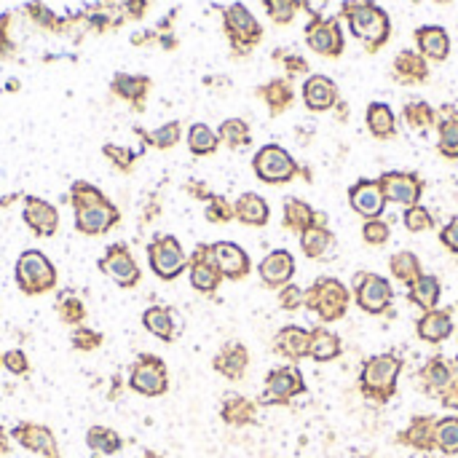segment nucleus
Masks as SVG:
<instances>
[{"label": "nucleus", "instance_id": "17", "mask_svg": "<svg viewBox=\"0 0 458 458\" xmlns=\"http://www.w3.org/2000/svg\"><path fill=\"white\" fill-rule=\"evenodd\" d=\"M131 389L140 394H161L166 389V370L158 359H142L131 372Z\"/></svg>", "mask_w": 458, "mask_h": 458}, {"label": "nucleus", "instance_id": "43", "mask_svg": "<svg viewBox=\"0 0 458 458\" xmlns=\"http://www.w3.org/2000/svg\"><path fill=\"white\" fill-rule=\"evenodd\" d=\"M268 8V16L276 22V25H290L295 19V13L300 8L298 0H263Z\"/></svg>", "mask_w": 458, "mask_h": 458}, {"label": "nucleus", "instance_id": "20", "mask_svg": "<svg viewBox=\"0 0 458 458\" xmlns=\"http://www.w3.org/2000/svg\"><path fill=\"white\" fill-rule=\"evenodd\" d=\"M102 268H105L118 284H137V279H140V268L134 266L129 249L127 247H121V244L110 247V254H107V260L102 263Z\"/></svg>", "mask_w": 458, "mask_h": 458}, {"label": "nucleus", "instance_id": "28", "mask_svg": "<svg viewBox=\"0 0 458 458\" xmlns=\"http://www.w3.org/2000/svg\"><path fill=\"white\" fill-rule=\"evenodd\" d=\"M394 76L402 83H421V81H426V76H429V67H426L421 54H416V51H402L394 59Z\"/></svg>", "mask_w": 458, "mask_h": 458}, {"label": "nucleus", "instance_id": "33", "mask_svg": "<svg viewBox=\"0 0 458 458\" xmlns=\"http://www.w3.org/2000/svg\"><path fill=\"white\" fill-rule=\"evenodd\" d=\"M330 244H332V233L324 225H311L308 230L300 233V249L311 260H322L324 252L330 249Z\"/></svg>", "mask_w": 458, "mask_h": 458}, {"label": "nucleus", "instance_id": "3", "mask_svg": "<svg viewBox=\"0 0 458 458\" xmlns=\"http://www.w3.org/2000/svg\"><path fill=\"white\" fill-rule=\"evenodd\" d=\"M305 305L311 311H317L322 322H335V319L344 317L346 308H348V290L338 279L322 276L308 287Z\"/></svg>", "mask_w": 458, "mask_h": 458}, {"label": "nucleus", "instance_id": "36", "mask_svg": "<svg viewBox=\"0 0 458 458\" xmlns=\"http://www.w3.org/2000/svg\"><path fill=\"white\" fill-rule=\"evenodd\" d=\"M145 327L153 332V335H158L161 341H172L175 338V319H172V311H166L161 305H153L145 311Z\"/></svg>", "mask_w": 458, "mask_h": 458}, {"label": "nucleus", "instance_id": "19", "mask_svg": "<svg viewBox=\"0 0 458 458\" xmlns=\"http://www.w3.org/2000/svg\"><path fill=\"white\" fill-rule=\"evenodd\" d=\"M276 351L287 359H303L311 351V332L298 327V324H290V327H281L276 332Z\"/></svg>", "mask_w": 458, "mask_h": 458}, {"label": "nucleus", "instance_id": "6", "mask_svg": "<svg viewBox=\"0 0 458 458\" xmlns=\"http://www.w3.org/2000/svg\"><path fill=\"white\" fill-rule=\"evenodd\" d=\"M356 303L368 314H383L392 305V284L378 274H359L354 281Z\"/></svg>", "mask_w": 458, "mask_h": 458}, {"label": "nucleus", "instance_id": "26", "mask_svg": "<svg viewBox=\"0 0 458 458\" xmlns=\"http://www.w3.org/2000/svg\"><path fill=\"white\" fill-rule=\"evenodd\" d=\"M368 129L372 137L378 140H389L397 134V115L389 105L383 102H372L368 107Z\"/></svg>", "mask_w": 458, "mask_h": 458}, {"label": "nucleus", "instance_id": "55", "mask_svg": "<svg viewBox=\"0 0 458 458\" xmlns=\"http://www.w3.org/2000/svg\"><path fill=\"white\" fill-rule=\"evenodd\" d=\"M434 3H450V0H434Z\"/></svg>", "mask_w": 458, "mask_h": 458}, {"label": "nucleus", "instance_id": "38", "mask_svg": "<svg viewBox=\"0 0 458 458\" xmlns=\"http://www.w3.org/2000/svg\"><path fill=\"white\" fill-rule=\"evenodd\" d=\"M260 94H263V100L268 102L271 113H281V110L290 107V102H293V86H290L287 81H281V78L271 81Z\"/></svg>", "mask_w": 458, "mask_h": 458}, {"label": "nucleus", "instance_id": "10", "mask_svg": "<svg viewBox=\"0 0 458 458\" xmlns=\"http://www.w3.org/2000/svg\"><path fill=\"white\" fill-rule=\"evenodd\" d=\"M378 185H381L386 201L399 204V206H416L421 191H423V182L410 172H386L378 180Z\"/></svg>", "mask_w": 458, "mask_h": 458}, {"label": "nucleus", "instance_id": "40", "mask_svg": "<svg viewBox=\"0 0 458 458\" xmlns=\"http://www.w3.org/2000/svg\"><path fill=\"white\" fill-rule=\"evenodd\" d=\"M217 142H220V137H217L206 124H196V127H191V131H188V145H191V151L196 153V155H209V153H215Z\"/></svg>", "mask_w": 458, "mask_h": 458}, {"label": "nucleus", "instance_id": "52", "mask_svg": "<svg viewBox=\"0 0 458 458\" xmlns=\"http://www.w3.org/2000/svg\"><path fill=\"white\" fill-rule=\"evenodd\" d=\"M3 362H6V368L11 370V372H25L27 370V359L22 351H11V354H6Z\"/></svg>", "mask_w": 458, "mask_h": 458}, {"label": "nucleus", "instance_id": "47", "mask_svg": "<svg viewBox=\"0 0 458 458\" xmlns=\"http://www.w3.org/2000/svg\"><path fill=\"white\" fill-rule=\"evenodd\" d=\"M89 445L94 450H105V453H115L121 447V440L113 432H105V429H91L89 432Z\"/></svg>", "mask_w": 458, "mask_h": 458}, {"label": "nucleus", "instance_id": "12", "mask_svg": "<svg viewBox=\"0 0 458 458\" xmlns=\"http://www.w3.org/2000/svg\"><path fill=\"white\" fill-rule=\"evenodd\" d=\"M209 254H212V263L217 266L220 276H225V279H242L249 274V257L239 244L217 242L209 247Z\"/></svg>", "mask_w": 458, "mask_h": 458}, {"label": "nucleus", "instance_id": "11", "mask_svg": "<svg viewBox=\"0 0 458 458\" xmlns=\"http://www.w3.org/2000/svg\"><path fill=\"white\" fill-rule=\"evenodd\" d=\"M305 43L322 57H338L344 51V33L338 19H314L305 27Z\"/></svg>", "mask_w": 458, "mask_h": 458}, {"label": "nucleus", "instance_id": "16", "mask_svg": "<svg viewBox=\"0 0 458 458\" xmlns=\"http://www.w3.org/2000/svg\"><path fill=\"white\" fill-rule=\"evenodd\" d=\"M303 102L308 110H330L338 102V86L335 81H330L327 76H308V81L303 83Z\"/></svg>", "mask_w": 458, "mask_h": 458}, {"label": "nucleus", "instance_id": "1", "mask_svg": "<svg viewBox=\"0 0 458 458\" xmlns=\"http://www.w3.org/2000/svg\"><path fill=\"white\" fill-rule=\"evenodd\" d=\"M346 22L351 27L354 38H359L368 49H381L389 38V16L370 0H356L344 6Z\"/></svg>", "mask_w": 458, "mask_h": 458}, {"label": "nucleus", "instance_id": "15", "mask_svg": "<svg viewBox=\"0 0 458 458\" xmlns=\"http://www.w3.org/2000/svg\"><path fill=\"white\" fill-rule=\"evenodd\" d=\"M260 279L268 287H284L290 284L295 274V257L287 249H274L271 254H266V260L260 263Z\"/></svg>", "mask_w": 458, "mask_h": 458}, {"label": "nucleus", "instance_id": "51", "mask_svg": "<svg viewBox=\"0 0 458 458\" xmlns=\"http://www.w3.org/2000/svg\"><path fill=\"white\" fill-rule=\"evenodd\" d=\"M298 3H300V8L311 13L314 19H322V13H324V8H327L330 0H298Z\"/></svg>", "mask_w": 458, "mask_h": 458}, {"label": "nucleus", "instance_id": "2", "mask_svg": "<svg viewBox=\"0 0 458 458\" xmlns=\"http://www.w3.org/2000/svg\"><path fill=\"white\" fill-rule=\"evenodd\" d=\"M399 370H402V359L394 354H378L368 359L365 368H362V375H359L362 392L372 399H378V402H386L394 394Z\"/></svg>", "mask_w": 458, "mask_h": 458}, {"label": "nucleus", "instance_id": "27", "mask_svg": "<svg viewBox=\"0 0 458 458\" xmlns=\"http://www.w3.org/2000/svg\"><path fill=\"white\" fill-rule=\"evenodd\" d=\"M247 362H249V354H247V348L239 344H228L215 359V368L225 375V378H242L244 370H247Z\"/></svg>", "mask_w": 458, "mask_h": 458}, {"label": "nucleus", "instance_id": "14", "mask_svg": "<svg viewBox=\"0 0 458 458\" xmlns=\"http://www.w3.org/2000/svg\"><path fill=\"white\" fill-rule=\"evenodd\" d=\"M225 27H228L233 43H236V46H244V49H247V46H254V43L260 40V35H263L257 19H254L244 6H239V3L230 6L228 11H225Z\"/></svg>", "mask_w": 458, "mask_h": 458}, {"label": "nucleus", "instance_id": "34", "mask_svg": "<svg viewBox=\"0 0 458 458\" xmlns=\"http://www.w3.org/2000/svg\"><path fill=\"white\" fill-rule=\"evenodd\" d=\"M410 300L421 305L423 311H434L440 300V281L437 276H421L416 284H410Z\"/></svg>", "mask_w": 458, "mask_h": 458}, {"label": "nucleus", "instance_id": "49", "mask_svg": "<svg viewBox=\"0 0 458 458\" xmlns=\"http://www.w3.org/2000/svg\"><path fill=\"white\" fill-rule=\"evenodd\" d=\"M180 137V127L177 124H169V127H164L161 131H155L153 134V142L158 145V148H169V145H175Z\"/></svg>", "mask_w": 458, "mask_h": 458}, {"label": "nucleus", "instance_id": "41", "mask_svg": "<svg viewBox=\"0 0 458 458\" xmlns=\"http://www.w3.org/2000/svg\"><path fill=\"white\" fill-rule=\"evenodd\" d=\"M223 418L228 423H252L254 421V405L244 397H228V402L223 405Z\"/></svg>", "mask_w": 458, "mask_h": 458}, {"label": "nucleus", "instance_id": "7", "mask_svg": "<svg viewBox=\"0 0 458 458\" xmlns=\"http://www.w3.org/2000/svg\"><path fill=\"white\" fill-rule=\"evenodd\" d=\"M16 281L25 293H43L54 284V268L40 252H25L16 266Z\"/></svg>", "mask_w": 458, "mask_h": 458}, {"label": "nucleus", "instance_id": "50", "mask_svg": "<svg viewBox=\"0 0 458 458\" xmlns=\"http://www.w3.org/2000/svg\"><path fill=\"white\" fill-rule=\"evenodd\" d=\"M440 239H442V244H445L447 249H453V252H458V220H450L445 228H442V233H440Z\"/></svg>", "mask_w": 458, "mask_h": 458}, {"label": "nucleus", "instance_id": "23", "mask_svg": "<svg viewBox=\"0 0 458 458\" xmlns=\"http://www.w3.org/2000/svg\"><path fill=\"white\" fill-rule=\"evenodd\" d=\"M284 225L290 230H295V233H303L311 225H324V217L319 215V212H314L300 199H287L284 201Z\"/></svg>", "mask_w": 458, "mask_h": 458}, {"label": "nucleus", "instance_id": "22", "mask_svg": "<svg viewBox=\"0 0 458 458\" xmlns=\"http://www.w3.org/2000/svg\"><path fill=\"white\" fill-rule=\"evenodd\" d=\"M416 43L421 49V57H429L434 62L447 59L450 51V38L442 27H418L416 30Z\"/></svg>", "mask_w": 458, "mask_h": 458}, {"label": "nucleus", "instance_id": "48", "mask_svg": "<svg viewBox=\"0 0 458 458\" xmlns=\"http://www.w3.org/2000/svg\"><path fill=\"white\" fill-rule=\"evenodd\" d=\"M233 215H236V212H233V206H230L225 199L212 196V201H209V206H206V217H209L212 223H228Z\"/></svg>", "mask_w": 458, "mask_h": 458}, {"label": "nucleus", "instance_id": "35", "mask_svg": "<svg viewBox=\"0 0 458 458\" xmlns=\"http://www.w3.org/2000/svg\"><path fill=\"white\" fill-rule=\"evenodd\" d=\"M389 268H392V276L399 279L402 284H416L423 276L421 274V260L413 252H397L389 260Z\"/></svg>", "mask_w": 458, "mask_h": 458}, {"label": "nucleus", "instance_id": "31", "mask_svg": "<svg viewBox=\"0 0 458 458\" xmlns=\"http://www.w3.org/2000/svg\"><path fill=\"white\" fill-rule=\"evenodd\" d=\"M308 354L317 362H330L341 354V338L327 327H317V330H311V351Z\"/></svg>", "mask_w": 458, "mask_h": 458}, {"label": "nucleus", "instance_id": "21", "mask_svg": "<svg viewBox=\"0 0 458 458\" xmlns=\"http://www.w3.org/2000/svg\"><path fill=\"white\" fill-rule=\"evenodd\" d=\"M418 338L421 341H426V344H440V341H445L450 338V332H453V319L447 311H440V308H434V311H426L423 317L418 319Z\"/></svg>", "mask_w": 458, "mask_h": 458}, {"label": "nucleus", "instance_id": "18", "mask_svg": "<svg viewBox=\"0 0 458 458\" xmlns=\"http://www.w3.org/2000/svg\"><path fill=\"white\" fill-rule=\"evenodd\" d=\"M191 284L199 293H215V287L220 284V271L212 263L209 247H199L193 254L191 263Z\"/></svg>", "mask_w": 458, "mask_h": 458}, {"label": "nucleus", "instance_id": "45", "mask_svg": "<svg viewBox=\"0 0 458 458\" xmlns=\"http://www.w3.org/2000/svg\"><path fill=\"white\" fill-rule=\"evenodd\" d=\"M362 236H365V242L372 244V247H381V244L389 242L392 228L383 223L381 217H375V220H365V225H362Z\"/></svg>", "mask_w": 458, "mask_h": 458}, {"label": "nucleus", "instance_id": "30", "mask_svg": "<svg viewBox=\"0 0 458 458\" xmlns=\"http://www.w3.org/2000/svg\"><path fill=\"white\" fill-rule=\"evenodd\" d=\"M434 426H437V421L434 418H416L410 426H407L405 432L399 434V440L405 442V445H413L418 447V450H432L434 445Z\"/></svg>", "mask_w": 458, "mask_h": 458}, {"label": "nucleus", "instance_id": "4", "mask_svg": "<svg viewBox=\"0 0 458 458\" xmlns=\"http://www.w3.org/2000/svg\"><path fill=\"white\" fill-rule=\"evenodd\" d=\"M76 204H78V228L83 233H102L115 223V212L107 206V201L89 185L76 188Z\"/></svg>", "mask_w": 458, "mask_h": 458}, {"label": "nucleus", "instance_id": "32", "mask_svg": "<svg viewBox=\"0 0 458 458\" xmlns=\"http://www.w3.org/2000/svg\"><path fill=\"white\" fill-rule=\"evenodd\" d=\"M421 378H423V383L429 386V392H434V394H447L453 389V372H450V365L442 362V359H432L423 368Z\"/></svg>", "mask_w": 458, "mask_h": 458}, {"label": "nucleus", "instance_id": "54", "mask_svg": "<svg viewBox=\"0 0 458 458\" xmlns=\"http://www.w3.org/2000/svg\"><path fill=\"white\" fill-rule=\"evenodd\" d=\"M450 372H453V386H458V362L450 368Z\"/></svg>", "mask_w": 458, "mask_h": 458}, {"label": "nucleus", "instance_id": "13", "mask_svg": "<svg viewBox=\"0 0 458 458\" xmlns=\"http://www.w3.org/2000/svg\"><path fill=\"white\" fill-rule=\"evenodd\" d=\"M348 201H351V209L356 215H362L365 220H375V217L383 215L386 196H383L381 185L375 180H359L348 191Z\"/></svg>", "mask_w": 458, "mask_h": 458}, {"label": "nucleus", "instance_id": "9", "mask_svg": "<svg viewBox=\"0 0 458 458\" xmlns=\"http://www.w3.org/2000/svg\"><path fill=\"white\" fill-rule=\"evenodd\" d=\"M305 383L300 370L293 368V365H284V368H276L266 381V392H263V402L266 405H274V402H287L293 397L303 394Z\"/></svg>", "mask_w": 458, "mask_h": 458}, {"label": "nucleus", "instance_id": "37", "mask_svg": "<svg viewBox=\"0 0 458 458\" xmlns=\"http://www.w3.org/2000/svg\"><path fill=\"white\" fill-rule=\"evenodd\" d=\"M434 445L440 447L442 453H447V456L458 453V418L456 416H447V418L437 421V426H434Z\"/></svg>", "mask_w": 458, "mask_h": 458}, {"label": "nucleus", "instance_id": "46", "mask_svg": "<svg viewBox=\"0 0 458 458\" xmlns=\"http://www.w3.org/2000/svg\"><path fill=\"white\" fill-rule=\"evenodd\" d=\"M279 305L284 308V311H295V308H300V305H305V293L298 287V284H284V287H279Z\"/></svg>", "mask_w": 458, "mask_h": 458}, {"label": "nucleus", "instance_id": "44", "mask_svg": "<svg viewBox=\"0 0 458 458\" xmlns=\"http://www.w3.org/2000/svg\"><path fill=\"white\" fill-rule=\"evenodd\" d=\"M405 228L413 230V233H421V230H432L434 228V217L429 209H423L421 204L416 206H407L405 209Z\"/></svg>", "mask_w": 458, "mask_h": 458}, {"label": "nucleus", "instance_id": "24", "mask_svg": "<svg viewBox=\"0 0 458 458\" xmlns=\"http://www.w3.org/2000/svg\"><path fill=\"white\" fill-rule=\"evenodd\" d=\"M437 129H440V151L445 158H458V110L450 105L437 113Z\"/></svg>", "mask_w": 458, "mask_h": 458}, {"label": "nucleus", "instance_id": "25", "mask_svg": "<svg viewBox=\"0 0 458 458\" xmlns=\"http://www.w3.org/2000/svg\"><path fill=\"white\" fill-rule=\"evenodd\" d=\"M25 220L38 230L40 236H51L57 230V209L46 201H38V199H27V206H25Z\"/></svg>", "mask_w": 458, "mask_h": 458}, {"label": "nucleus", "instance_id": "42", "mask_svg": "<svg viewBox=\"0 0 458 458\" xmlns=\"http://www.w3.org/2000/svg\"><path fill=\"white\" fill-rule=\"evenodd\" d=\"M217 137L225 145H230V148H242V145L249 142V127L244 124L242 118H228V121H223Z\"/></svg>", "mask_w": 458, "mask_h": 458}, {"label": "nucleus", "instance_id": "53", "mask_svg": "<svg viewBox=\"0 0 458 458\" xmlns=\"http://www.w3.org/2000/svg\"><path fill=\"white\" fill-rule=\"evenodd\" d=\"M284 64H287V70H290V73H305V62L300 59V57H287V59H284Z\"/></svg>", "mask_w": 458, "mask_h": 458}, {"label": "nucleus", "instance_id": "29", "mask_svg": "<svg viewBox=\"0 0 458 458\" xmlns=\"http://www.w3.org/2000/svg\"><path fill=\"white\" fill-rule=\"evenodd\" d=\"M233 212L247 225H266L268 215H271L266 199H260L257 193H244L242 199L236 201V206H233Z\"/></svg>", "mask_w": 458, "mask_h": 458}, {"label": "nucleus", "instance_id": "8", "mask_svg": "<svg viewBox=\"0 0 458 458\" xmlns=\"http://www.w3.org/2000/svg\"><path fill=\"white\" fill-rule=\"evenodd\" d=\"M151 254V266L153 271L161 276V279H175L180 271L185 268V252L177 244V239L172 236H161L148 247Z\"/></svg>", "mask_w": 458, "mask_h": 458}, {"label": "nucleus", "instance_id": "39", "mask_svg": "<svg viewBox=\"0 0 458 458\" xmlns=\"http://www.w3.org/2000/svg\"><path fill=\"white\" fill-rule=\"evenodd\" d=\"M405 121L410 129L426 131V129H432L437 124V110L429 107L426 102H410L405 107Z\"/></svg>", "mask_w": 458, "mask_h": 458}, {"label": "nucleus", "instance_id": "5", "mask_svg": "<svg viewBox=\"0 0 458 458\" xmlns=\"http://www.w3.org/2000/svg\"><path fill=\"white\" fill-rule=\"evenodd\" d=\"M254 175L263 180V182H271V185H279V182H290V180L298 175V164L290 153L279 148V145H266L260 148L257 155H254Z\"/></svg>", "mask_w": 458, "mask_h": 458}]
</instances>
